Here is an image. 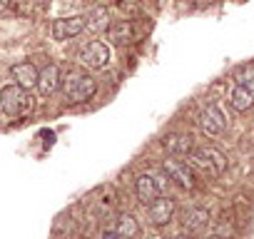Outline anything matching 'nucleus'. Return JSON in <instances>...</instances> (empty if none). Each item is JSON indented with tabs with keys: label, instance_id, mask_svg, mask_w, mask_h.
I'll use <instances>...</instances> for the list:
<instances>
[{
	"label": "nucleus",
	"instance_id": "nucleus-1",
	"mask_svg": "<svg viewBox=\"0 0 254 239\" xmlns=\"http://www.w3.org/2000/svg\"><path fill=\"white\" fill-rule=\"evenodd\" d=\"M60 87H63V95H65V100H67L70 105H82V102H87V100L95 95V90H97L95 80H92L87 72H80V70L67 72V75L63 77Z\"/></svg>",
	"mask_w": 254,
	"mask_h": 239
},
{
	"label": "nucleus",
	"instance_id": "nucleus-2",
	"mask_svg": "<svg viewBox=\"0 0 254 239\" xmlns=\"http://www.w3.org/2000/svg\"><path fill=\"white\" fill-rule=\"evenodd\" d=\"M0 110L8 117H25L33 110L30 90H25L20 85H5L0 90Z\"/></svg>",
	"mask_w": 254,
	"mask_h": 239
},
{
	"label": "nucleus",
	"instance_id": "nucleus-3",
	"mask_svg": "<svg viewBox=\"0 0 254 239\" xmlns=\"http://www.w3.org/2000/svg\"><path fill=\"white\" fill-rule=\"evenodd\" d=\"M190 165L207 177H219L227 170V157L217 147H194L190 152Z\"/></svg>",
	"mask_w": 254,
	"mask_h": 239
},
{
	"label": "nucleus",
	"instance_id": "nucleus-4",
	"mask_svg": "<svg viewBox=\"0 0 254 239\" xmlns=\"http://www.w3.org/2000/svg\"><path fill=\"white\" fill-rule=\"evenodd\" d=\"M167 184H170V177H167L165 172L152 170V172H145V175L137 177L135 192H137V197H140L145 204H150V202H155L157 197L167 194Z\"/></svg>",
	"mask_w": 254,
	"mask_h": 239
},
{
	"label": "nucleus",
	"instance_id": "nucleus-5",
	"mask_svg": "<svg viewBox=\"0 0 254 239\" xmlns=\"http://www.w3.org/2000/svg\"><path fill=\"white\" fill-rule=\"evenodd\" d=\"M110 58H112L110 45L102 43V40H92V43H87V45L77 53L80 65H85V67H90V70H102V67L110 62Z\"/></svg>",
	"mask_w": 254,
	"mask_h": 239
},
{
	"label": "nucleus",
	"instance_id": "nucleus-6",
	"mask_svg": "<svg viewBox=\"0 0 254 239\" xmlns=\"http://www.w3.org/2000/svg\"><path fill=\"white\" fill-rule=\"evenodd\" d=\"M197 125L204 135L214 137V135H222L224 132V125H227V120H224V112L217 107V105H209L199 112V120H197Z\"/></svg>",
	"mask_w": 254,
	"mask_h": 239
},
{
	"label": "nucleus",
	"instance_id": "nucleus-7",
	"mask_svg": "<svg viewBox=\"0 0 254 239\" xmlns=\"http://www.w3.org/2000/svg\"><path fill=\"white\" fill-rule=\"evenodd\" d=\"M85 28H87V18H85V15L60 18V20L53 23V38H55L58 43H63V40H70V38L80 35Z\"/></svg>",
	"mask_w": 254,
	"mask_h": 239
},
{
	"label": "nucleus",
	"instance_id": "nucleus-8",
	"mask_svg": "<svg viewBox=\"0 0 254 239\" xmlns=\"http://www.w3.org/2000/svg\"><path fill=\"white\" fill-rule=\"evenodd\" d=\"M172 217H175V199H170L167 194H162V197H157L155 202L147 204V222L152 227H162Z\"/></svg>",
	"mask_w": 254,
	"mask_h": 239
},
{
	"label": "nucleus",
	"instance_id": "nucleus-9",
	"mask_svg": "<svg viewBox=\"0 0 254 239\" xmlns=\"http://www.w3.org/2000/svg\"><path fill=\"white\" fill-rule=\"evenodd\" d=\"M162 172H165L175 184H180L182 189H192V187H194V177H192V170L187 167V162H180V160H165Z\"/></svg>",
	"mask_w": 254,
	"mask_h": 239
},
{
	"label": "nucleus",
	"instance_id": "nucleus-10",
	"mask_svg": "<svg viewBox=\"0 0 254 239\" xmlns=\"http://www.w3.org/2000/svg\"><path fill=\"white\" fill-rule=\"evenodd\" d=\"M10 75H13V80H15V85H20V87H25V90H30V87H38V67L33 65V62H15L13 67H10Z\"/></svg>",
	"mask_w": 254,
	"mask_h": 239
},
{
	"label": "nucleus",
	"instance_id": "nucleus-11",
	"mask_svg": "<svg viewBox=\"0 0 254 239\" xmlns=\"http://www.w3.org/2000/svg\"><path fill=\"white\" fill-rule=\"evenodd\" d=\"M60 82H63V77H60L58 65H48V67H43L40 75H38V87H40L43 95H53V92L60 87Z\"/></svg>",
	"mask_w": 254,
	"mask_h": 239
},
{
	"label": "nucleus",
	"instance_id": "nucleus-12",
	"mask_svg": "<svg viewBox=\"0 0 254 239\" xmlns=\"http://www.w3.org/2000/svg\"><path fill=\"white\" fill-rule=\"evenodd\" d=\"M229 105H232L237 112H247V110L254 105V90L247 87V85H237V87L229 92Z\"/></svg>",
	"mask_w": 254,
	"mask_h": 239
},
{
	"label": "nucleus",
	"instance_id": "nucleus-13",
	"mask_svg": "<svg viewBox=\"0 0 254 239\" xmlns=\"http://www.w3.org/2000/svg\"><path fill=\"white\" fill-rule=\"evenodd\" d=\"M165 150L170 152V155H175V157H187L192 150H194V145H192V137L190 135H170V137H165Z\"/></svg>",
	"mask_w": 254,
	"mask_h": 239
},
{
	"label": "nucleus",
	"instance_id": "nucleus-14",
	"mask_svg": "<svg viewBox=\"0 0 254 239\" xmlns=\"http://www.w3.org/2000/svg\"><path fill=\"white\" fill-rule=\"evenodd\" d=\"M185 227L190 229V232H204L207 227H209V214H207V209H199V207H192V209H187L185 212Z\"/></svg>",
	"mask_w": 254,
	"mask_h": 239
},
{
	"label": "nucleus",
	"instance_id": "nucleus-15",
	"mask_svg": "<svg viewBox=\"0 0 254 239\" xmlns=\"http://www.w3.org/2000/svg\"><path fill=\"white\" fill-rule=\"evenodd\" d=\"M115 229H117L125 239H135L137 232H140V227H137V222H135L132 214H120V217L115 219Z\"/></svg>",
	"mask_w": 254,
	"mask_h": 239
},
{
	"label": "nucleus",
	"instance_id": "nucleus-16",
	"mask_svg": "<svg viewBox=\"0 0 254 239\" xmlns=\"http://www.w3.org/2000/svg\"><path fill=\"white\" fill-rule=\"evenodd\" d=\"M107 38H110L112 43H127V40H130V25H127V23H115V25H110V28H107Z\"/></svg>",
	"mask_w": 254,
	"mask_h": 239
},
{
	"label": "nucleus",
	"instance_id": "nucleus-17",
	"mask_svg": "<svg viewBox=\"0 0 254 239\" xmlns=\"http://www.w3.org/2000/svg\"><path fill=\"white\" fill-rule=\"evenodd\" d=\"M85 18H87V30H107V28H110L105 10H92V13H87Z\"/></svg>",
	"mask_w": 254,
	"mask_h": 239
},
{
	"label": "nucleus",
	"instance_id": "nucleus-18",
	"mask_svg": "<svg viewBox=\"0 0 254 239\" xmlns=\"http://www.w3.org/2000/svg\"><path fill=\"white\" fill-rule=\"evenodd\" d=\"M252 77H254V65H249L247 70H242L237 75V85H247V82H252Z\"/></svg>",
	"mask_w": 254,
	"mask_h": 239
},
{
	"label": "nucleus",
	"instance_id": "nucleus-19",
	"mask_svg": "<svg viewBox=\"0 0 254 239\" xmlns=\"http://www.w3.org/2000/svg\"><path fill=\"white\" fill-rule=\"evenodd\" d=\"M102 239H125L115 227H107V229H102Z\"/></svg>",
	"mask_w": 254,
	"mask_h": 239
},
{
	"label": "nucleus",
	"instance_id": "nucleus-20",
	"mask_svg": "<svg viewBox=\"0 0 254 239\" xmlns=\"http://www.w3.org/2000/svg\"><path fill=\"white\" fill-rule=\"evenodd\" d=\"M8 5H10V0H0V13H5Z\"/></svg>",
	"mask_w": 254,
	"mask_h": 239
},
{
	"label": "nucleus",
	"instance_id": "nucleus-21",
	"mask_svg": "<svg viewBox=\"0 0 254 239\" xmlns=\"http://www.w3.org/2000/svg\"><path fill=\"white\" fill-rule=\"evenodd\" d=\"M172 239H185V237H172Z\"/></svg>",
	"mask_w": 254,
	"mask_h": 239
}]
</instances>
